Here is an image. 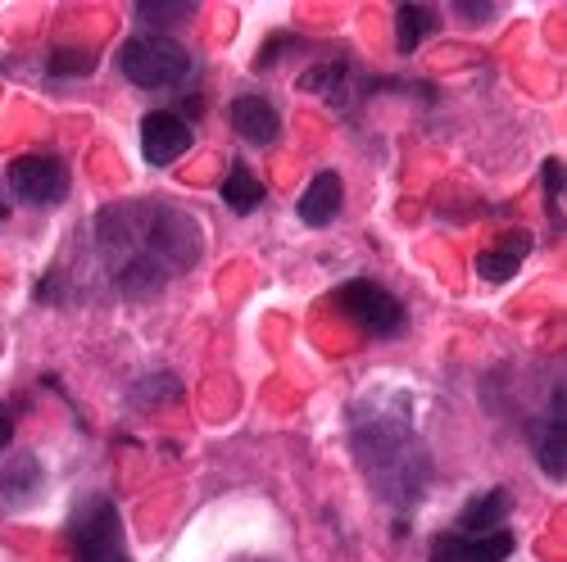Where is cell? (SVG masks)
<instances>
[{
  "mask_svg": "<svg viewBox=\"0 0 567 562\" xmlns=\"http://www.w3.org/2000/svg\"><path fill=\"white\" fill-rule=\"evenodd\" d=\"M118 69L132 86H177L186 73H192V55L182 51L173 37H159V32H141V37H127L123 51H118Z\"/></svg>",
  "mask_w": 567,
  "mask_h": 562,
  "instance_id": "1",
  "label": "cell"
},
{
  "mask_svg": "<svg viewBox=\"0 0 567 562\" xmlns=\"http://www.w3.org/2000/svg\"><path fill=\"white\" fill-rule=\"evenodd\" d=\"M73 549H78V562H132L114 499L96 495V499H86L78 508V518H73Z\"/></svg>",
  "mask_w": 567,
  "mask_h": 562,
  "instance_id": "2",
  "label": "cell"
},
{
  "mask_svg": "<svg viewBox=\"0 0 567 562\" xmlns=\"http://www.w3.org/2000/svg\"><path fill=\"white\" fill-rule=\"evenodd\" d=\"M341 309L363 326L368 336H391L404 326V309L400 300L386 291V287H377V281H346V287L337 291Z\"/></svg>",
  "mask_w": 567,
  "mask_h": 562,
  "instance_id": "3",
  "label": "cell"
},
{
  "mask_svg": "<svg viewBox=\"0 0 567 562\" xmlns=\"http://www.w3.org/2000/svg\"><path fill=\"white\" fill-rule=\"evenodd\" d=\"M10 191L23 205H60L69 196V168L55 155H23L10 164Z\"/></svg>",
  "mask_w": 567,
  "mask_h": 562,
  "instance_id": "4",
  "label": "cell"
},
{
  "mask_svg": "<svg viewBox=\"0 0 567 562\" xmlns=\"http://www.w3.org/2000/svg\"><path fill=\"white\" fill-rule=\"evenodd\" d=\"M186 150H192V127H186V118H177L173 110H151L141 118V155H146V164L168 168Z\"/></svg>",
  "mask_w": 567,
  "mask_h": 562,
  "instance_id": "5",
  "label": "cell"
},
{
  "mask_svg": "<svg viewBox=\"0 0 567 562\" xmlns=\"http://www.w3.org/2000/svg\"><path fill=\"white\" fill-rule=\"evenodd\" d=\"M513 553V535L508 531H491V535H436L432 540V562H504Z\"/></svg>",
  "mask_w": 567,
  "mask_h": 562,
  "instance_id": "6",
  "label": "cell"
},
{
  "mask_svg": "<svg viewBox=\"0 0 567 562\" xmlns=\"http://www.w3.org/2000/svg\"><path fill=\"white\" fill-rule=\"evenodd\" d=\"M227 123L241 132L250 146H272L277 132H281V118H277L272 101H264V96H241V101H231V105H227Z\"/></svg>",
  "mask_w": 567,
  "mask_h": 562,
  "instance_id": "7",
  "label": "cell"
},
{
  "mask_svg": "<svg viewBox=\"0 0 567 562\" xmlns=\"http://www.w3.org/2000/svg\"><path fill=\"white\" fill-rule=\"evenodd\" d=\"M341 196H346V186H341V173H318L309 186H305V196H300V222L305 227H327L337 214H341Z\"/></svg>",
  "mask_w": 567,
  "mask_h": 562,
  "instance_id": "8",
  "label": "cell"
},
{
  "mask_svg": "<svg viewBox=\"0 0 567 562\" xmlns=\"http://www.w3.org/2000/svg\"><path fill=\"white\" fill-rule=\"evenodd\" d=\"M508 512H513L508 490H486V495H477V499L463 503V512H458V535H491V531H504Z\"/></svg>",
  "mask_w": 567,
  "mask_h": 562,
  "instance_id": "9",
  "label": "cell"
},
{
  "mask_svg": "<svg viewBox=\"0 0 567 562\" xmlns=\"http://www.w3.org/2000/svg\"><path fill=\"white\" fill-rule=\"evenodd\" d=\"M436 28H441V14L432 6H400V14H395V41H400V51L404 55L417 51V45L427 41Z\"/></svg>",
  "mask_w": 567,
  "mask_h": 562,
  "instance_id": "10",
  "label": "cell"
},
{
  "mask_svg": "<svg viewBox=\"0 0 567 562\" xmlns=\"http://www.w3.org/2000/svg\"><path fill=\"white\" fill-rule=\"evenodd\" d=\"M223 200H227L231 214H255L264 205V186L246 164H231V173L223 181Z\"/></svg>",
  "mask_w": 567,
  "mask_h": 562,
  "instance_id": "11",
  "label": "cell"
},
{
  "mask_svg": "<svg viewBox=\"0 0 567 562\" xmlns=\"http://www.w3.org/2000/svg\"><path fill=\"white\" fill-rule=\"evenodd\" d=\"M567 422L563 417H549L545 422V431H540V440H536V458H540V467H545V477H554V481H563L567 477Z\"/></svg>",
  "mask_w": 567,
  "mask_h": 562,
  "instance_id": "12",
  "label": "cell"
},
{
  "mask_svg": "<svg viewBox=\"0 0 567 562\" xmlns=\"http://www.w3.org/2000/svg\"><path fill=\"white\" fill-rule=\"evenodd\" d=\"M91 69H96V55H91L86 45H60V51L45 60V73L51 77H86Z\"/></svg>",
  "mask_w": 567,
  "mask_h": 562,
  "instance_id": "13",
  "label": "cell"
},
{
  "mask_svg": "<svg viewBox=\"0 0 567 562\" xmlns=\"http://www.w3.org/2000/svg\"><path fill=\"white\" fill-rule=\"evenodd\" d=\"M141 19H146V23H182L186 14H192L196 6H192V0H141V6H132Z\"/></svg>",
  "mask_w": 567,
  "mask_h": 562,
  "instance_id": "14",
  "label": "cell"
},
{
  "mask_svg": "<svg viewBox=\"0 0 567 562\" xmlns=\"http://www.w3.org/2000/svg\"><path fill=\"white\" fill-rule=\"evenodd\" d=\"M517 263H523V259H513L508 250H486L477 259V272H482V281H513L517 277Z\"/></svg>",
  "mask_w": 567,
  "mask_h": 562,
  "instance_id": "15",
  "label": "cell"
},
{
  "mask_svg": "<svg viewBox=\"0 0 567 562\" xmlns=\"http://www.w3.org/2000/svg\"><path fill=\"white\" fill-rule=\"evenodd\" d=\"M540 181H545V200H549V214L558 218V227H563V181H567V173H563V159H545V168H540Z\"/></svg>",
  "mask_w": 567,
  "mask_h": 562,
  "instance_id": "16",
  "label": "cell"
},
{
  "mask_svg": "<svg viewBox=\"0 0 567 562\" xmlns=\"http://www.w3.org/2000/svg\"><path fill=\"white\" fill-rule=\"evenodd\" d=\"M136 395H168V399H177L182 386L168 382V377H151V382H141V386H136Z\"/></svg>",
  "mask_w": 567,
  "mask_h": 562,
  "instance_id": "17",
  "label": "cell"
},
{
  "mask_svg": "<svg viewBox=\"0 0 567 562\" xmlns=\"http://www.w3.org/2000/svg\"><path fill=\"white\" fill-rule=\"evenodd\" d=\"M454 10H458L467 23H482V19H491L495 6H482V0H463V6H454Z\"/></svg>",
  "mask_w": 567,
  "mask_h": 562,
  "instance_id": "18",
  "label": "cell"
},
{
  "mask_svg": "<svg viewBox=\"0 0 567 562\" xmlns=\"http://www.w3.org/2000/svg\"><path fill=\"white\" fill-rule=\"evenodd\" d=\"M14 440V417H6V413H0V449H6Z\"/></svg>",
  "mask_w": 567,
  "mask_h": 562,
  "instance_id": "19",
  "label": "cell"
}]
</instances>
